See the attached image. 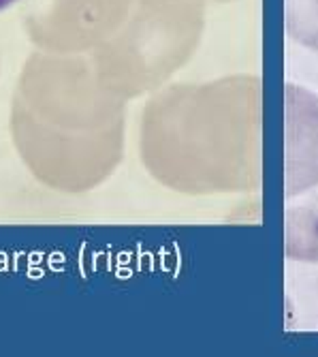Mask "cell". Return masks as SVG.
Returning <instances> with one entry per match:
<instances>
[{
    "mask_svg": "<svg viewBox=\"0 0 318 357\" xmlns=\"http://www.w3.org/2000/svg\"><path fill=\"white\" fill-rule=\"evenodd\" d=\"M286 252L297 261L318 264V188L286 210Z\"/></svg>",
    "mask_w": 318,
    "mask_h": 357,
    "instance_id": "obj_1",
    "label": "cell"
},
{
    "mask_svg": "<svg viewBox=\"0 0 318 357\" xmlns=\"http://www.w3.org/2000/svg\"><path fill=\"white\" fill-rule=\"evenodd\" d=\"M286 30L312 50H318V0H286Z\"/></svg>",
    "mask_w": 318,
    "mask_h": 357,
    "instance_id": "obj_2",
    "label": "cell"
},
{
    "mask_svg": "<svg viewBox=\"0 0 318 357\" xmlns=\"http://www.w3.org/2000/svg\"><path fill=\"white\" fill-rule=\"evenodd\" d=\"M15 3H17V0H0V11H5V9L13 7Z\"/></svg>",
    "mask_w": 318,
    "mask_h": 357,
    "instance_id": "obj_3",
    "label": "cell"
}]
</instances>
